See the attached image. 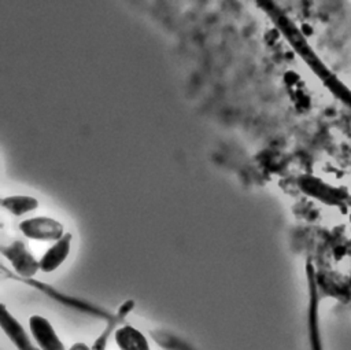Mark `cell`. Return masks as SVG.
I'll use <instances>...</instances> for the list:
<instances>
[{
    "mask_svg": "<svg viewBox=\"0 0 351 350\" xmlns=\"http://www.w3.org/2000/svg\"><path fill=\"white\" fill-rule=\"evenodd\" d=\"M296 185L304 195L332 207H346L351 198L346 188L332 185L314 174L299 176Z\"/></svg>",
    "mask_w": 351,
    "mask_h": 350,
    "instance_id": "obj_1",
    "label": "cell"
},
{
    "mask_svg": "<svg viewBox=\"0 0 351 350\" xmlns=\"http://www.w3.org/2000/svg\"><path fill=\"white\" fill-rule=\"evenodd\" d=\"M19 231L26 239L53 243L66 233L63 224L48 215H36L21 221Z\"/></svg>",
    "mask_w": 351,
    "mask_h": 350,
    "instance_id": "obj_2",
    "label": "cell"
},
{
    "mask_svg": "<svg viewBox=\"0 0 351 350\" xmlns=\"http://www.w3.org/2000/svg\"><path fill=\"white\" fill-rule=\"evenodd\" d=\"M307 283H308V309H307V329L310 350H324L321 328H319V312H318V285L314 266L311 262L306 264Z\"/></svg>",
    "mask_w": 351,
    "mask_h": 350,
    "instance_id": "obj_3",
    "label": "cell"
},
{
    "mask_svg": "<svg viewBox=\"0 0 351 350\" xmlns=\"http://www.w3.org/2000/svg\"><path fill=\"white\" fill-rule=\"evenodd\" d=\"M1 254L7 258L21 280H30L40 269V262L30 253L22 240H14L8 246L1 247Z\"/></svg>",
    "mask_w": 351,
    "mask_h": 350,
    "instance_id": "obj_4",
    "label": "cell"
},
{
    "mask_svg": "<svg viewBox=\"0 0 351 350\" xmlns=\"http://www.w3.org/2000/svg\"><path fill=\"white\" fill-rule=\"evenodd\" d=\"M29 331L40 350H66L64 343L47 317L32 314L29 317Z\"/></svg>",
    "mask_w": 351,
    "mask_h": 350,
    "instance_id": "obj_5",
    "label": "cell"
},
{
    "mask_svg": "<svg viewBox=\"0 0 351 350\" xmlns=\"http://www.w3.org/2000/svg\"><path fill=\"white\" fill-rule=\"evenodd\" d=\"M0 325L16 350H40L32 334H27L23 325L7 310L4 305L1 306Z\"/></svg>",
    "mask_w": 351,
    "mask_h": 350,
    "instance_id": "obj_6",
    "label": "cell"
},
{
    "mask_svg": "<svg viewBox=\"0 0 351 350\" xmlns=\"http://www.w3.org/2000/svg\"><path fill=\"white\" fill-rule=\"evenodd\" d=\"M71 243H73V235L70 232H66L41 255V258L38 259L40 270L44 273L55 272L67 259L71 251Z\"/></svg>",
    "mask_w": 351,
    "mask_h": 350,
    "instance_id": "obj_7",
    "label": "cell"
},
{
    "mask_svg": "<svg viewBox=\"0 0 351 350\" xmlns=\"http://www.w3.org/2000/svg\"><path fill=\"white\" fill-rule=\"evenodd\" d=\"M23 281L27 283V284H32V285H34V287H37V288H40L43 292L48 294L49 296H52L53 299H56V301L64 303V305L69 306V307H73V309H77V310H82V312H85V313H88V314L106 318L107 321L112 317V314H108L106 310H103V309H100V307H97V306H93V305H90V303L82 302V301H80V299L71 298V296L64 295V294H59L56 290H53V288H51V287H47V285H44V284H41V283L33 280V279H30V280H23Z\"/></svg>",
    "mask_w": 351,
    "mask_h": 350,
    "instance_id": "obj_8",
    "label": "cell"
},
{
    "mask_svg": "<svg viewBox=\"0 0 351 350\" xmlns=\"http://www.w3.org/2000/svg\"><path fill=\"white\" fill-rule=\"evenodd\" d=\"M114 340L119 350H151L147 336L136 327L129 324L117 327Z\"/></svg>",
    "mask_w": 351,
    "mask_h": 350,
    "instance_id": "obj_9",
    "label": "cell"
},
{
    "mask_svg": "<svg viewBox=\"0 0 351 350\" xmlns=\"http://www.w3.org/2000/svg\"><path fill=\"white\" fill-rule=\"evenodd\" d=\"M1 206L5 211L15 217H22L38 209V200L29 195H11L1 199Z\"/></svg>",
    "mask_w": 351,
    "mask_h": 350,
    "instance_id": "obj_10",
    "label": "cell"
},
{
    "mask_svg": "<svg viewBox=\"0 0 351 350\" xmlns=\"http://www.w3.org/2000/svg\"><path fill=\"white\" fill-rule=\"evenodd\" d=\"M155 340L167 350H193L185 342L167 334H155Z\"/></svg>",
    "mask_w": 351,
    "mask_h": 350,
    "instance_id": "obj_11",
    "label": "cell"
},
{
    "mask_svg": "<svg viewBox=\"0 0 351 350\" xmlns=\"http://www.w3.org/2000/svg\"><path fill=\"white\" fill-rule=\"evenodd\" d=\"M67 350H92V347L84 342H75Z\"/></svg>",
    "mask_w": 351,
    "mask_h": 350,
    "instance_id": "obj_12",
    "label": "cell"
},
{
    "mask_svg": "<svg viewBox=\"0 0 351 350\" xmlns=\"http://www.w3.org/2000/svg\"><path fill=\"white\" fill-rule=\"evenodd\" d=\"M348 206L351 207V198H350V200H348Z\"/></svg>",
    "mask_w": 351,
    "mask_h": 350,
    "instance_id": "obj_13",
    "label": "cell"
}]
</instances>
